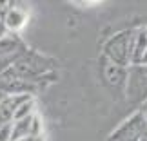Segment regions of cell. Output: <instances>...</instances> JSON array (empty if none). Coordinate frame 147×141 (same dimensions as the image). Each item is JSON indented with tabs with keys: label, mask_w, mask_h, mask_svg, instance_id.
Masks as SVG:
<instances>
[{
	"label": "cell",
	"mask_w": 147,
	"mask_h": 141,
	"mask_svg": "<svg viewBox=\"0 0 147 141\" xmlns=\"http://www.w3.org/2000/svg\"><path fill=\"white\" fill-rule=\"evenodd\" d=\"M107 141H147V118L142 110L123 120L109 134Z\"/></svg>",
	"instance_id": "obj_3"
},
{
	"label": "cell",
	"mask_w": 147,
	"mask_h": 141,
	"mask_svg": "<svg viewBox=\"0 0 147 141\" xmlns=\"http://www.w3.org/2000/svg\"><path fill=\"white\" fill-rule=\"evenodd\" d=\"M26 22H27V11L16 4H7L5 16H4V24H5L7 33L16 35V31H20L26 25Z\"/></svg>",
	"instance_id": "obj_7"
},
{
	"label": "cell",
	"mask_w": 147,
	"mask_h": 141,
	"mask_svg": "<svg viewBox=\"0 0 147 141\" xmlns=\"http://www.w3.org/2000/svg\"><path fill=\"white\" fill-rule=\"evenodd\" d=\"M147 51V27L134 29V42H133V58L131 65H140L144 54Z\"/></svg>",
	"instance_id": "obj_9"
},
{
	"label": "cell",
	"mask_w": 147,
	"mask_h": 141,
	"mask_svg": "<svg viewBox=\"0 0 147 141\" xmlns=\"http://www.w3.org/2000/svg\"><path fill=\"white\" fill-rule=\"evenodd\" d=\"M133 42H134V29H125V31H120L116 35H113L104 43L105 60H109V61H113V63H116L120 67L131 65Z\"/></svg>",
	"instance_id": "obj_2"
},
{
	"label": "cell",
	"mask_w": 147,
	"mask_h": 141,
	"mask_svg": "<svg viewBox=\"0 0 147 141\" xmlns=\"http://www.w3.org/2000/svg\"><path fill=\"white\" fill-rule=\"evenodd\" d=\"M18 141H46V138L42 136H31V138H24V139H18Z\"/></svg>",
	"instance_id": "obj_11"
},
{
	"label": "cell",
	"mask_w": 147,
	"mask_h": 141,
	"mask_svg": "<svg viewBox=\"0 0 147 141\" xmlns=\"http://www.w3.org/2000/svg\"><path fill=\"white\" fill-rule=\"evenodd\" d=\"M102 74H104L105 83H107V85H111V87H122V85H125V82L129 80L125 67H120V65L113 63V61H109V60L104 61Z\"/></svg>",
	"instance_id": "obj_8"
},
{
	"label": "cell",
	"mask_w": 147,
	"mask_h": 141,
	"mask_svg": "<svg viewBox=\"0 0 147 141\" xmlns=\"http://www.w3.org/2000/svg\"><path fill=\"white\" fill-rule=\"evenodd\" d=\"M26 51H27L26 43L16 35L7 33V35L0 38V63H4L5 67H11Z\"/></svg>",
	"instance_id": "obj_4"
},
{
	"label": "cell",
	"mask_w": 147,
	"mask_h": 141,
	"mask_svg": "<svg viewBox=\"0 0 147 141\" xmlns=\"http://www.w3.org/2000/svg\"><path fill=\"white\" fill-rule=\"evenodd\" d=\"M29 98V94H11L4 96L0 101V127L9 125L15 121V114L18 110V107Z\"/></svg>",
	"instance_id": "obj_6"
},
{
	"label": "cell",
	"mask_w": 147,
	"mask_h": 141,
	"mask_svg": "<svg viewBox=\"0 0 147 141\" xmlns=\"http://www.w3.org/2000/svg\"><path fill=\"white\" fill-rule=\"evenodd\" d=\"M55 67H56L55 60H51L49 56L27 49L9 69L15 76L38 85L40 82H46L47 76H51V72L55 71Z\"/></svg>",
	"instance_id": "obj_1"
},
{
	"label": "cell",
	"mask_w": 147,
	"mask_h": 141,
	"mask_svg": "<svg viewBox=\"0 0 147 141\" xmlns=\"http://www.w3.org/2000/svg\"><path fill=\"white\" fill-rule=\"evenodd\" d=\"M4 96H5V94H4L2 91H0V101H2V98H4Z\"/></svg>",
	"instance_id": "obj_14"
},
{
	"label": "cell",
	"mask_w": 147,
	"mask_h": 141,
	"mask_svg": "<svg viewBox=\"0 0 147 141\" xmlns=\"http://www.w3.org/2000/svg\"><path fill=\"white\" fill-rule=\"evenodd\" d=\"M11 134H13V123L0 127V141H11Z\"/></svg>",
	"instance_id": "obj_10"
},
{
	"label": "cell",
	"mask_w": 147,
	"mask_h": 141,
	"mask_svg": "<svg viewBox=\"0 0 147 141\" xmlns=\"http://www.w3.org/2000/svg\"><path fill=\"white\" fill-rule=\"evenodd\" d=\"M44 134V125L38 114L27 116L24 120L13 121V134H11V141H18L24 138L31 136H42Z\"/></svg>",
	"instance_id": "obj_5"
},
{
	"label": "cell",
	"mask_w": 147,
	"mask_h": 141,
	"mask_svg": "<svg viewBox=\"0 0 147 141\" xmlns=\"http://www.w3.org/2000/svg\"><path fill=\"white\" fill-rule=\"evenodd\" d=\"M140 67H147V51H145V54H144L142 61H140Z\"/></svg>",
	"instance_id": "obj_12"
},
{
	"label": "cell",
	"mask_w": 147,
	"mask_h": 141,
	"mask_svg": "<svg viewBox=\"0 0 147 141\" xmlns=\"http://www.w3.org/2000/svg\"><path fill=\"white\" fill-rule=\"evenodd\" d=\"M142 112H144V114H145V118H147V103H145V107L142 109Z\"/></svg>",
	"instance_id": "obj_13"
}]
</instances>
